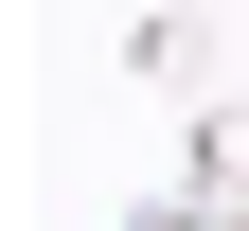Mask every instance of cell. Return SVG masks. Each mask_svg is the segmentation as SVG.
<instances>
[{"mask_svg":"<svg viewBox=\"0 0 249 231\" xmlns=\"http://www.w3.org/2000/svg\"><path fill=\"white\" fill-rule=\"evenodd\" d=\"M124 71H142V89H196V107H213V18H196V0H142V18H124Z\"/></svg>","mask_w":249,"mask_h":231,"instance_id":"6da1fadb","label":"cell"},{"mask_svg":"<svg viewBox=\"0 0 249 231\" xmlns=\"http://www.w3.org/2000/svg\"><path fill=\"white\" fill-rule=\"evenodd\" d=\"M178 195H196V213H249V107H231V89L178 124Z\"/></svg>","mask_w":249,"mask_h":231,"instance_id":"7a4b0ae2","label":"cell"},{"mask_svg":"<svg viewBox=\"0 0 249 231\" xmlns=\"http://www.w3.org/2000/svg\"><path fill=\"white\" fill-rule=\"evenodd\" d=\"M124 231H249V213H196V195H142Z\"/></svg>","mask_w":249,"mask_h":231,"instance_id":"3957f363","label":"cell"}]
</instances>
